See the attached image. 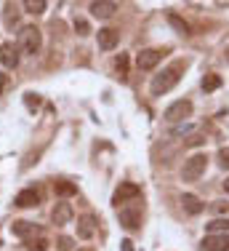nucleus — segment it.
I'll return each instance as SVG.
<instances>
[{
    "label": "nucleus",
    "instance_id": "obj_1",
    "mask_svg": "<svg viewBox=\"0 0 229 251\" xmlns=\"http://www.w3.org/2000/svg\"><path fill=\"white\" fill-rule=\"evenodd\" d=\"M182 67L184 64L182 62H176V64H171L168 70H162L160 75H155L152 77V83H149V91H152V97H162V94H168L171 88H176V83H179V73H182Z\"/></svg>",
    "mask_w": 229,
    "mask_h": 251
},
{
    "label": "nucleus",
    "instance_id": "obj_2",
    "mask_svg": "<svg viewBox=\"0 0 229 251\" xmlns=\"http://www.w3.org/2000/svg\"><path fill=\"white\" fill-rule=\"evenodd\" d=\"M19 51L27 53V56H35V53H40V49H43V32H40L35 25H27L22 27L19 32Z\"/></svg>",
    "mask_w": 229,
    "mask_h": 251
},
{
    "label": "nucleus",
    "instance_id": "obj_3",
    "mask_svg": "<svg viewBox=\"0 0 229 251\" xmlns=\"http://www.w3.org/2000/svg\"><path fill=\"white\" fill-rule=\"evenodd\" d=\"M208 169V155L206 152H195L184 160V169H182V179L184 182H197Z\"/></svg>",
    "mask_w": 229,
    "mask_h": 251
},
{
    "label": "nucleus",
    "instance_id": "obj_4",
    "mask_svg": "<svg viewBox=\"0 0 229 251\" xmlns=\"http://www.w3.org/2000/svg\"><path fill=\"white\" fill-rule=\"evenodd\" d=\"M136 198H141V187L134 182H120V187L114 190V195H112V203L117 208H123L128 201H136Z\"/></svg>",
    "mask_w": 229,
    "mask_h": 251
},
{
    "label": "nucleus",
    "instance_id": "obj_5",
    "mask_svg": "<svg viewBox=\"0 0 229 251\" xmlns=\"http://www.w3.org/2000/svg\"><path fill=\"white\" fill-rule=\"evenodd\" d=\"M189 115H192V101L189 99H179V101H173V104L165 107V121H171V123L184 121V118H189Z\"/></svg>",
    "mask_w": 229,
    "mask_h": 251
},
{
    "label": "nucleus",
    "instance_id": "obj_6",
    "mask_svg": "<svg viewBox=\"0 0 229 251\" xmlns=\"http://www.w3.org/2000/svg\"><path fill=\"white\" fill-rule=\"evenodd\" d=\"M117 217H120V225H123L125 230H138V227H141V211H138L136 206L117 208Z\"/></svg>",
    "mask_w": 229,
    "mask_h": 251
},
{
    "label": "nucleus",
    "instance_id": "obj_7",
    "mask_svg": "<svg viewBox=\"0 0 229 251\" xmlns=\"http://www.w3.org/2000/svg\"><path fill=\"white\" fill-rule=\"evenodd\" d=\"M162 53H165V51H160V49H144V51H138L136 67H138V70H155V67L160 64Z\"/></svg>",
    "mask_w": 229,
    "mask_h": 251
},
{
    "label": "nucleus",
    "instance_id": "obj_8",
    "mask_svg": "<svg viewBox=\"0 0 229 251\" xmlns=\"http://www.w3.org/2000/svg\"><path fill=\"white\" fill-rule=\"evenodd\" d=\"M19 59H22V51H19L16 43H3L0 46V64H3V67L14 70L16 64H19Z\"/></svg>",
    "mask_w": 229,
    "mask_h": 251
},
{
    "label": "nucleus",
    "instance_id": "obj_9",
    "mask_svg": "<svg viewBox=\"0 0 229 251\" xmlns=\"http://www.w3.org/2000/svg\"><path fill=\"white\" fill-rule=\"evenodd\" d=\"M200 249L203 251H229V232H224V235H206Z\"/></svg>",
    "mask_w": 229,
    "mask_h": 251
},
{
    "label": "nucleus",
    "instance_id": "obj_10",
    "mask_svg": "<svg viewBox=\"0 0 229 251\" xmlns=\"http://www.w3.org/2000/svg\"><path fill=\"white\" fill-rule=\"evenodd\" d=\"M72 217H75V211H72V206L67 201H59L56 206H53V211H51V222L53 225H67Z\"/></svg>",
    "mask_w": 229,
    "mask_h": 251
},
{
    "label": "nucleus",
    "instance_id": "obj_11",
    "mask_svg": "<svg viewBox=\"0 0 229 251\" xmlns=\"http://www.w3.org/2000/svg\"><path fill=\"white\" fill-rule=\"evenodd\" d=\"M99 49L101 51H112V49H117V40H120V35H117V29H112V27H104V29H99Z\"/></svg>",
    "mask_w": 229,
    "mask_h": 251
},
{
    "label": "nucleus",
    "instance_id": "obj_12",
    "mask_svg": "<svg viewBox=\"0 0 229 251\" xmlns=\"http://www.w3.org/2000/svg\"><path fill=\"white\" fill-rule=\"evenodd\" d=\"M38 203H40V193L35 187L22 190V193L14 198V206H19V208H32V206H38Z\"/></svg>",
    "mask_w": 229,
    "mask_h": 251
},
{
    "label": "nucleus",
    "instance_id": "obj_13",
    "mask_svg": "<svg viewBox=\"0 0 229 251\" xmlns=\"http://www.w3.org/2000/svg\"><path fill=\"white\" fill-rule=\"evenodd\" d=\"M182 208H184L186 214H189V217H197V214H203V211H206V203H203L200 198H197V195L184 193V195H182Z\"/></svg>",
    "mask_w": 229,
    "mask_h": 251
},
{
    "label": "nucleus",
    "instance_id": "obj_14",
    "mask_svg": "<svg viewBox=\"0 0 229 251\" xmlns=\"http://www.w3.org/2000/svg\"><path fill=\"white\" fill-rule=\"evenodd\" d=\"M114 11H117V3H112V0H96V3H91V14L96 19H110V16H114Z\"/></svg>",
    "mask_w": 229,
    "mask_h": 251
},
{
    "label": "nucleus",
    "instance_id": "obj_15",
    "mask_svg": "<svg viewBox=\"0 0 229 251\" xmlns=\"http://www.w3.org/2000/svg\"><path fill=\"white\" fill-rule=\"evenodd\" d=\"M19 19H22V11L16 8L14 3H5V8H3V22H5V27H8V29L19 27Z\"/></svg>",
    "mask_w": 229,
    "mask_h": 251
},
{
    "label": "nucleus",
    "instance_id": "obj_16",
    "mask_svg": "<svg viewBox=\"0 0 229 251\" xmlns=\"http://www.w3.org/2000/svg\"><path fill=\"white\" fill-rule=\"evenodd\" d=\"M229 232V219L227 217H219V219H210L206 225V235H224Z\"/></svg>",
    "mask_w": 229,
    "mask_h": 251
},
{
    "label": "nucleus",
    "instance_id": "obj_17",
    "mask_svg": "<svg viewBox=\"0 0 229 251\" xmlns=\"http://www.w3.org/2000/svg\"><path fill=\"white\" fill-rule=\"evenodd\" d=\"M93 217H80L77 219V238H83V241H88V238H93Z\"/></svg>",
    "mask_w": 229,
    "mask_h": 251
},
{
    "label": "nucleus",
    "instance_id": "obj_18",
    "mask_svg": "<svg viewBox=\"0 0 229 251\" xmlns=\"http://www.w3.org/2000/svg\"><path fill=\"white\" fill-rule=\"evenodd\" d=\"M11 232H14V235H19V238H27V235H32V232H38V227L35 225H29V222H14L11 225Z\"/></svg>",
    "mask_w": 229,
    "mask_h": 251
},
{
    "label": "nucleus",
    "instance_id": "obj_19",
    "mask_svg": "<svg viewBox=\"0 0 229 251\" xmlns=\"http://www.w3.org/2000/svg\"><path fill=\"white\" fill-rule=\"evenodd\" d=\"M53 190H56L59 198H72V195L77 193V184H72V182H56V184H53Z\"/></svg>",
    "mask_w": 229,
    "mask_h": 251
},
{
    "label": "nucleus",
    "instance_id": "obj_20",
    "mask_svg": "<svg viewBox=\"0 0 229 251\" xmlns=\"http://www.w3.org/2000/svg\"><path fill=\"white\" fill-rule=\"evenodd\" d=\"M22 5H24V11H27V14H35V16L46 11V0H24Z\"/></svg>",
    "mask_w": 229,
    "mask_h": 251
},
{
    "label": "nucleus",
    "instance_id": "obj_21",
    "mask_svg": "<svg viewBox=\"0 0 229 251\" xmlns=\"http://www.w3.org/2000/svg\"><path fill=\"white\" fill-rule=\"evenodd\" d=\"M168 22H171V27H176L182 35H189V25H186L179 14H168Z\"/></svg>",
    "mask_w": 229,
    "mask_h": 251
},
{
    "label": "nucleus",
    "instance_id": "obj_22",
    "mask_svg": "<svg viewBox=\"0 0 229 251\" xmlns=\"http://www.w3.org/2000/svg\"><path fill=\"white\" fill-rule=\"evenodd\" d=\"M219 86H221V77L216 75V73H210L206 80H203V88H206V91H216Z\"/></svg>",
    "mask_w": 229,
    "mask_h": 251
},
{
    "label": "nucleus",
    "instance_id": "obj_23",
    "mask_svg": "<svg viewBox=\"0 0 229 251\" xmlns=\"http://www.w3.org/2000/svg\"><path fill=\"white\" fill-rule=\"evenodd\" d=\"M114 67H117L120 77H125V75H128V56H125V53H120V56L114 59Z\"/></svg>",
    "mask_w": 229,
    "mask_h": 251
},
{
    "label": "nucleus",
    "instance_id": "obj_24",
    "mask_svg": "<svg viewBox=\"0 0 229 251\" xmlns=\"http://www.w3.org/2000/svg\"><path fill=\"white\" fill-rule=\"evenodd\" d=\"M56 246H59V251H72V249H75V241H72L69 235H59Z\"/></svg>",
    "mask_w": 229,
    "mask_h": 251
},
{
    "label": "nucleus",
    "instance_id": "obj_25",
    "mask_svg": "<svg viewBox=\"0 0 229 251\" xmlns=\"http://www.w3.org/2000/svg\"><path fill=\"white\" fill-rule=\"evenodd\" d=\"M27 249H29V251H48V241H46V238H38V241H29V243H27Z\"/></svg>",
    "mask_w": 229,
    "mask_h": 251
},
{
    "label": "nucleus",
    "instance_id": "obj_26",
    "mask_svg": "<svg viewBox=\"0 0 229 251\" xmlns=\"http://www.w3.org/2000/svg\"><path fill=\"white\" fill-rule=\"evenodd\" d=\"M75 32L83 35V38H86V35H91V27H88V22H86V19H75Z\"/></svg>",
    "mask_w": 229,
    "mask_h": 251
},
{
    "label": "nucleus",
    "instance_id": "obj_27",
    "mask_svg": "<svg viewBox=\"0 0 229 251\" xmlns=\"http://www.w3.org/2000/svg\"><path fill=\"white\" fill-rule=\"evenodd\" d=\"M219 166H221V169H229V150H227V147H221V150H219Z\"/></svg>",
    "mask_w": 229,
    "mask_h": 251
},
{
    "label": "nucleus",
    "instance_id": "obj_28",
    "mask_svg": "<svg viewBox=\"0 0 229 251\" xmlns=\"http://www.w3.org/2000/svg\"><path fill=\"white\" fill-rule=\"evenodd\" d=\"M213 211H219V214H229V203H227V201H216V203H213Z\"/></svg>",
    "mask_w": 229,
    "mask_h": 251
},
{
    "label": "nucleus",
    "instance_id": "obj_29",
    "mask_svg": "<svg viewBox=\"0 0 229 251\" xmlns=\"http://www.w3.org/2000/svg\"><path fill=\"white\" fill-rule=\"evenodd\" d=\"M38 104H40L38 94H27V107H29V110H32V107H38Z\"/></svg>",
    "mask_w": 229,
    "mask_h": 251
},
{
    "label": "nucleus",
    "instance_id": "obj_30",
    "mask_svg": "<svg viewBox=\"0 0 229 251\" xmlns=\"http://www.w3.org/2000/svg\"><path fill=\"white\" fill-rule=\"evenodd\" d=\"M192 131V126H176V128H173V136H182V134H189Z\"/></svg>",
    "mask_w": 229,
    "mask_h": 251
},
{
    "label": "nucleus",
    "instance_id": "obj_31",
    "mask_svg": "<svg viewBox=\"0 0 229 251\" xmlns=\"http://www.w3.org/2000/svg\"><path fill=\"white\" fill-rule=\"evenodd\" d=\"M186 145H189V147H197V145H203V136H189V139H186Z\"/></svg>",
    "mask_w": 229,
    "mask_h": 251
},
{
    "label": "nucleus",
    "instance_id": "obj_32",
    "mask_svg": "<svg viewBox=\"0 0 229 251\" xmlns=\"http://www.w3.org/2000/svg\"><path fill=\"white\" fill-rule=\"evenodd\" d=\"M5 88H8V75L0 73V91H5Z\"/></svg>",
    "mask_w": 229,
    "mask_h": 251
},
{
    "label": "nucleus",
    "instance_id": "obj_33",
    "mask_svg": "<svg viewBox=\"0 0 229 251\" xmlns=\"http://www.w3.org/2000/svg\"><path fill=\"white\" fill-rule=\"evenodd\" d=\"M123 251H134V243H131V241H123Z\"/></svg>",
    "mask_w": 229,
    "mask_h": 251
},
{
    "label": "nucleus",
    "instance_id": "obj_34",
    "mask_svg": "<svg viewBox=\"0 0 229 251\" xmlns=\"http://www.w3.org/2000/svg\"><path fill=\"white\" fill-rule=\"evenodd\" d=\"M224 190H227V193H229V176H227V182H224Z\"/></svg>",
    "mask_w": 229,
    "mask_h": 251
},
{
    "label": "nucleus",
    "instance_id": "obj_35",
    "mask_svg": "<svg viewBox=\"0 0 229 251\" xmlns=\"http://www.w3.org/2000/svg\"><path fill=\"white\" fill-rule=\"evenodd\" d=\"M227 53H229V51H227Z\"/></svg>",
    "mask_w": 229,
    "mask_h": 251
}]
</instances>
